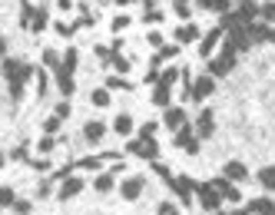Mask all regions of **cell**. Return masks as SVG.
Segmentation results:
<instances>
[{
  "label": "cell",
  "instance_id": "cell-1",
  "mask_svg": "<svg viewBox=\"0 0 275 215\" xmlns=\"http://www.w3.org/2000/svg\"><path fill=\"white\" fill-rule=\"evenodd\" d=\"M30 76H33L30 63H24V60H13V57L4 60V80H7V86H10L13 103L24 100V89H27V80H30Z\"/></svg>",
  "mask_w": 275,
  "mask_h": 215
},
{
  "label": "cell",
  "instance_id": "cell-2",
  "mask_svg": "<svg viewBox=\"0 0 275 215\" xmlns=\"http://www.w3.org/2000/svg\"><path fill=\"white\" fill-rule=\"evenodd\" d=\"M236 60H239V53L232 50V46H222V53H219V57H216V60H209V76H225V73H232Z\"/></svg>",
  "mask_w": 275,
  "mask_h": 215
},
{
  "label": "cell",
  "instance_id": "cell-3",
  "mask_svg": "<svg viewBox=\"0 0 275 215\" xmlns=\"http://www.w3.org/2000/svg\"><path fill=\"white\" fill-rule=\"evenodd\" d=\"M176 146H179V149H186V152H199V136L193 133V126H189V123H182L179 129H176Z\"/></svg>",
  "mask_w": 275,
  "mask_h": 215
},
{
  "label": "cell",
  "instance_id": "cell-4",
  "mask_svg": "<svg viewBox=\"0 0 275 215\" xmlns=\"http://www.w3.org/2000/svg\"><path fill=\"white\" fill-rule=\"evenodd\" d=\"M196 196H199V205H202L206 212H216V209H219V202H222V196H219V192H216L209 182H206V185L196 182Z\"/></svg>",
  "mask_w": 275,
  "mask_h": 215
},
{
  "label": "cell",
  "instance_id": "cell-5",
  "mask_svg": "<svg viewBox=\"0 0 275 215\" xmlns=\"http://www.w3.org/2000/svg\"><path fill=\"white\" fill-rule=\"evenodd\" d=\"M193 133L199 136V142H202V139H213V133H216V116H213V109H202V113H199Z\"/></svg>",
  "mask_w": 275,
  "mask_h": 215
},
{
  "label": "cell",
  "instance_id": "cell-6",
  "mask_svg": "<svg viewBox=\"0 0 275 215\" xmlns=\"http://www.w3.org/2000/svg\"><path fill=\"white\" fill-rule=\"evenodd\" d=\"M143 185H146L143 176H130V179H123V185H119V196H123L126 202H133V199L143 196Z\"/></svg>",
  "mask_w": 275,
  "mask_h": 215
},
{
  "label": "cell",
  "instance_id": "cell-7",
  "mask_svg": "<svg viewBox=\"0 0 275 215\" xmlns=\"http://www.w3.org/2000/svg\"><path fill=\"white\" fill-rule=\"evenodd\" d=\"M213 89H216V80H213V76H196L193 86H189V93H193V100H209V96H213Z\"/></svg>",
  "mask_w": 275,
  "mask_h": 215
},
{
  "label": "cell",
  "instance_id": "cell-8",
  "mask_svg": "<svg viewBox=\"0 0 275 215\" xmlns=\"http://www.w3.org/2000/svg\"><path fill=\"white\" fill-rule=\"evenodd\" d=\"M83 185H87V182H83L80 176H63V179H60V192H56V196H60L63 202H67V199L80 196V189H83Z\"/></svg>",
  "mask_w": 275,
  "mask_h": 215
},
{
  "label": "cell",
  "instance_id": "cell-9",
  "mask_svg": "<svg viewBox=\"0 0 275 215\" xmlns=\"http://www.w3.org/2000/svg\"><path fill=\"white\" fill-rule=\"evenodd\" d=\"M222 33H225L222 27H213V30H209L206 37L199 40V57H206V60L213 57V50H216V43H219V40H222Z\"/></svg>",
  "mask_w": 275,
  "mask_h": 215
},
{
  "label": "cell",
  "instance_id": "cell-10",
  "mask_svg": "<svg viewBox=\"0 0 275 215\" xmlns=\"http://www.w3.org/2000/svg\"><path fill=\"white\" fill-rule=\"evenodd\" d=\"M169 185H173V192H176V196H179V199H186V202H189V199L196 196V182H193V179H189V176L169 179Z\"/></svg>",
  "mask_w": 275,
  "mask_h": 215
},
{
  "label": "cell",
  "instance_id": "cell-11",
  "mask_svg": "<svg viewBox=\"0 0 275 215\" xmlns=\"http://www.w3.org/2000/svg\"><path fill=\"white\" fill-rule=\"evenodd\" d=\"M209 185H213V189L219 192V196L225 199V202H239V189H236V182H229L225 176H222V179H213Z\"/></svg>",
  "mask_w": 275,
  "mask_h": 215
},
{
  "label": "cell",
  "instance_id": "cell-12",
  "mask_svg": "<svg viewBox=\"0 0 275 215\" xmlns=\"http://www.w3.org/2000/svg\"><path fill=\"white\" fill-rule=\"evenodd\" d=\"M163 123H166L169 129H179L182 123H189V120H186V109H182V106H166V116H163Z\"/></svg>",
  "mask_w": 275,
  "mask_h": 215
},
{
  "label": "cell",
  "instance_id": "cell-13",
  "mask_svg": "<svg viewBox=\"0 0 275 215\" xmlns=\"http://www.w3.org/2000/svg\"><path fill=\"white\" fill-rule=\"evenodd\" d=\"M245 176H249L245 162H239V159H229V162H225V179H229V182H242Z\"/></svg>",
  "mask_w": 275,
  "mask_h": 215
},
{
  "label": "cell",
  "instance_id": "cell-14",
  "mask_svg": "<svg viewBox=\"0 0 275 215\" xmlns=\"http://www.w3.org/2000/svg\"><path fill=\"white\" fill-rule=\"evenodd\" d=\"M53 73H56V89H60L63 96H73V89H76L73 73H70V70H53Z\"/></svg>",
  "mask_w": 275,
  "mask_h": 215
},
{
  "label": "cell",
  "instance_id": "cell-15",
  "mask_svg": "<svg viewBox=\"0 0 275 215\" xmlns=\"http://www.w3.org/2000/svg\"><path fill=\"white\" fill-rule=\"evenodd\" d=\"M103 136H107V126H103V123H87V126H83V139L87 142H103Z\"/></svg>",
  "mask_w": 275,
  "mask_h": 215
},
{
  "label": "cell",
  "instance_id": "cell-16",
  "mask_svg": "<svg viewBox=\"0 0 275 215\" xmlns=\"http://www.w3.org/2000/svg\"><path fill=\"white\" fill-rule=\"evenodd\" d=\"M176 40H179V43H196V40H199V27L196 23H182L179 30H176Z\"/></svg>",
  "mask_w": 275,
  "mask_h": 215
},
{
  "label": "cell",
  "instance_id": "cell-17",
  "mask_svg": "<svg viewBox=\"0 0 275 215\" xmlns=\"http://www.w3.org/2000/svg\"><path fill=\"white\" fill-rule=\"evenodd\" d=\"M259 185L265 192H275V165H262L259 169Z\"/></svg>",
  "mask_w": 275,
  "mask_h": 215
},
{
  "label": "cell",
  "instance_id": "cell-18",
  "mask_svg": "<svg viewBox=\"0 0 275 215\" xmlns=\"http://www.w3.org/2000/svg\"><path fill=\"white\" fill-rule=\"evenodd\" d=\"M272 205H275L272 199H265V196H262V199H252V202H249V212H252V215H269V212H272Z\"/></svg>",
  "mask_w": 275,
  "mask_h": 215
},
{
  "label": "cell",
  "instance_id": "cell-19",
  "mask_svg": "<svg viewBox=\"0 0 275 215\" xmlns=\"http://www.w3.org/2000/svg\"><path fill=\"white\" fill-rule=\"evenodd\" d=\"M202 10H213V13H225L232 7V0H199Z\"/></svg>",
  "mask_w": 275,
  "mask_h": 215
},
{
  "label": "cell",
  "instance_id": "cell-20",
  "mask_svg": "<svg viewBox=\"0 0 275 215\" xmlns=\"http://www.w3.org/2000/svg\"><path fill=\"white\" fill-rule=\"evenodd\" d=\"M113 129H116V136H130L133 133V116H116V123H113Z\"/></svg>",
  "mask_w": 275,
  "mask_h": 215
},
{
  "label": "cell",
  "instance_id": "cell-21",
  "mask_svg": "<svg viewBox=\"0 0 275 215\" xmlns=\"http://www.w3.org/2000/svg\"><path fill=\"white\" fill-rule=\"evenodd\" d=\"M93 189L96 192H110L113 189V172H100V176L93 179Z\"/></svg>",
  "mask_w": 275,
  "mask_h": 215
},
{
  "label": "cell",
  "instance_id": "cell-22",
  "mask_svg": "<svg viewBox=\"0 0 275 215\" xmlns=\"http://www.w3.org/2000/svg\"><path fill=\"white\" fill-rule=\"evenodd\" d=\"M76 60H80V53L76 50H63V60H60V70H76Z\"/></svg>",
  "mask_w": 275,
  "mask_h": 215
},
{
  "label": "cell",
  "instance_id": "cell-23",
  "mask_svg": "<svg viewBox=\"0 0 275 215\" xmlns=\"http://www.w3.org/2000/svg\"><path fill=\"white\" fill-rule=\"evenodd\" d=\"M30 30H33V33L47 30V10H44V7H40V10H33V20H30Z\"/></svg>",
  "mask_w": 275,
  "mask_h": 215
},
{
  "label": "cell",
  "instance_id": "cell-24",
  "mask_svg": "<svg viewBox=\"0 0 275 215\" xmlns=\"http://www.w3.org/2000/svg\"><path fill=\"white\" fill-rule=\"evenodd\" d=\"M169 100H173V96H169V86H159L156 83V89H153V103H156V106H169Z\"/></svg>",
  "mask_w": 275,
  "mask_h": 215
},
{
  "label": "cell",
  "instance_id": "cell-25",
  "mask_svg": "<svg viewBox=\"0 0 275 215\" xmlns=\"http://www.w3.org/2000/svg\"><path fill=\"white\" fill-rule=\"evenodd\" d=\"M13 199H17V192H13V185H0V209H10Z\"/></svg>",
  "mask_w": 275,
  "mask_h": 215
},
{
  "label": "cell",
  "instance_id": "cell-26",
  "mask_svg": "<svg viewBox=\"0 0 275 215\" xmlns=\"http://www.w3.org/2000/svg\"><path fill=\"white\" fill-rule=\"evenodd\" d=\"M60 50H53V46H47L44 50V66H53V70H60Z\"/></svg>",
  "mask_w": 275,
  "mask_h": 215
},
{
  "label": "cell",
  "instance_id": "cell-27",
  "mask_svg": "<svg viewBox=\"0 0 275 215\" xmlns=\"http://www.w3.org/2000/svg\"><path fill=\"white\" fill-rule=\"evenodd\" d=\"M259 17H262V23H275V0L259 7Z\"/></svg>",
  "mask_w": 275,
  "mask_h": 215
},
{
  "label": "cell",
  "instance_id": "cell-28",
  "mask_svg": "<svg viewBox=\"0 0 275 215\" xmlns=\"http://www.w3.org/2000/svg\"><path fill=\"white\" fill-rule=\"evenodd\" d=\"M90 100H93V106L107 109V106H110V89H93V96H90Z\"/></svg>",
  "mask_w": 275,
  "mask_h": 215
},
{
  "label": "cell",
  "instance_id": "cell-29",
  "mask_svg": "<svg viewBox=\"0 0 275 215\" xmlns=\"http://www.w3.org/2000/svg\"><path fill=\"white\" fill-rule=\"evenodd\" d=\"M76 165H80V169H90V172H96V169L103 165V156H87V159H80Z\"/></svg>",
  "mask_w": 275,
  "mask_h": 215
},
{
  "label": "cell",
  "instance_id": "cell-30",
  "mask_svg": "<svg viewBox=\"0 0 275 215\" xmlns=\"http://www.w3.org/2000/svg\"><path fill=\"white\" fill-rule=\"evenodd\" d=\"M30 20H33V7L24 0V7H20V27L27 30V27H30Z\"/></svg>",
  "mask_w": 275,
  "mask_h": 215
},
{
  "label": "cell",
  "instance_id": "cell-31",
  "mask_svg": "<svg viewBox=\"0 0 275 215\" xmlns=\"http://www.w3.org/2000/svg\"><path fill=\"white\" fill-rule=\"evenodd\" d=\"M10 209L17 212V215H30V212H33V205L27 202V199H13V205H10Z\"/></svg>",
  "mask_w": 275,
  "mask_h": 215
},
{
  "label": "cell",
  "instance_id": "cell-32",
  "mask_svg": "<svg viewBox=\"0 0 275 215\" xmlns=\"http://www.w3.org/2000/svg\"><path fill=\"white\" fill-rule=\"evenodd\" d=\"M176 76H179L176 70H163V73L156 76V83H159V86H173V83H176Z\"/></svg>",
  "mask_w": 275,
  "mask_h": 215
},
{
  "label": "cell",
  "instance_id": "cell-33",
  "mask_svg": "<svg viewBox=\"0 0 275 215\" xmlns=\"http://www.w3.org/2000/svg\"><path fill=\"white\" fill-rule=\"evenodd\" d=\"M56 33H60V37H73V30H76V27L73 23H67V20H56Z\"/></svg>",
  "mask_w": 275,
  "mask_h": 215
},
{
  "label": "cell",
  "instance_id": "cell-34",
  "mask_svg": "<svg viewBox=\"0 0 275 215\" xmlns=\"http://www.w3.org/2000/svg\"><path fill=\"white\" fill-rule=\"evenodd\" d=\"M107 89H130V83H126L123 76H110V80H107Z\"/></svg>",
  "mask_w": 275,
  "mask_h": 215
},
{
  "label": "cell",
  "instance_id": "cell-35",
  "mask_svg": "<svg viewBox=\"0 0 275 215\" xmlns=\"http://www.w3.org/2000/svg\"><path fill=\"white\" fill-rule=\"evenodd\" d=\"M56 129H60V116H50V120L44 123V133L47 136H56Z\"/></svg>",
  "mask_w": 275,
  "mask_h": 215
},
{
  "label": "cell",
  "instance_id": "cell-36",
  "mask_svg": "<svg viewBox=\"0 0 275 215\" xmlns=\"http://www.w3.org/2000/svg\"><path fill=\"white\" fill-rule=\"evenodd\" d=\"M50 192H53V179H40V189H37V196H40V199H47Z\"/></svg>",
  "mask_w": 275,
  "mask_h": 215
},
{
  "label": "cell",
  "instance_id": "cell-37",
  "mask_svg": "<svg viewBox=\"0 0 275 215\" xmlns=\"http://www.w3.org/2000/svg\"><path fill=\"white\" fill-rule=\"evenodd\" d=\"M176 53H179V46H159V53H156V57H159V60H173Z\"/></svg>",
  "mask_w": 275,
  "mask_h": 215
},
{
  "label": "cell",
  "instance_id": "cell-38",
  "mask_svg": "<svg viewBox=\"0 0 275 215\" xmlns=\"http://www.w3.org/2000/svg\"><path fill=\"white\" fill-rule=\"evenodd\" d=\"M110 63L116 66L119 73H123V70H130V60H126V57H116V53H113V60H110Z\"/></svg>",
  "mask_w": 275,
  "mask_h": 215
},
{
  "label": "cell",
  "instance_id": "cell-39",
  "mask_svg": "<svg viewBox=\"0 0 275 215\" xmlns=\"http://www.w3.org/2000/svg\"><path fill=\"white\" fill-rule=\"evenodd\" d=\"M53 116L67 120V116H70V103H67V100H60V103H56V113H53Z\"/></svg>",
  "mask_w": 275,
  "mask_h": 215
},
{
  "label": "cell",
  "instance_id": "cell-40",
  "mask_svg": "<svg viewBox=\"0 0 275 215\" xmlns=\"http://www.w3.org/2000/svg\"><path fill=\"white\" fill-rule=\"evenodd\" d=\"M153 133H156V123H146V126L139 129V139H153Z\"/></svg>",
  "mask_w": 275,
  "mask_h": 215
},
{
  "label": "cell",
  "instance_id": "cell-41",
  "mask_svg": "<svg viewBox=\"0 0 275 215\" xmlns=\"http://www.w3.org/2000/svg\"><path fill=\"white\" fill-rule=\"evenodd\" d=\"M33 169H37V172H47V169H50V159H33Z\"/></svg>",
  "mask_w": 275,
  "mask_h": 215
},
{
  "label": "cell",
  "instance_id": "cell-42",
  "mask_svg": "<svg viewBox=\"0 0 275 215\" xmlns=\"http://www.w3.org/2000/svg\"><path fill=\"white\" fill-rule=\"evenodd\" d=\"M126 27H130V17H116L113 20V30H126Z\"/></svg>",
  "mask_w": 275,
  "mask_h": 215
},
{
  "label": "cell",
  "instance_id": "cell-43",
  "mask_svg": "<svg viewBox=\"0 0 275 215\" xmlns=\"http://www.w3.org/2000/svg\"><path fill=\"white\" fill-rule=\"evenodd\" d=\"M159 215H176V205L173 202H159Z\"/></svg>",
  "mask_w": 275,
  "mask_h": 215
},
{
  "label": "cell",
  "instance_id": "cell-44",
  "mask_svg": "<svg viewBox=\"0 0 275 215\" xmlns=\"http://www.w3.org/2000/svg\"><path fill=\"white\" fill-rule=\"evenodd\" d=\"M13 159H17V162H27V146H17V149H13Z\"/></svg>",
  "mask_w": 275,
  "mask_h": 215
},
{
  "label": "cell",
  "instance_id": "cell-45",
  "mask_svg": "<svg viewBox=\"0 0 275 215\" xmlns=\"http://www.w3.org/2000/svg\"><path fill=\"white\" fill-rule=\"evenodd\" d=\"M53 149V136H44V139H40V152H50Z\"/></svg>",
  "mask_w": 275,
  "mask_h": 215
},
{
  "label": "cell",
  "instance_id": "cell-46",
  "mask_svg": "<svg viewBox=\"0 0 275 215\" xmlns=\"http://www.w3.org/2000/svg\"><path fill=\"white\" fill-rule=\"evenodd\" d=\"M156 20H163V13H159V10H150V13H146V23H156Z\"/></svg>",
  "mask_w": 275,
  "mask_h": 215
},
{
  "label": "cell",
  "instance_id": "cell-47",
  "mask_svg": "<svg viewBox=\"0 0 275 215\" xmlns=\"http://www.w3.org/2000/svg\"><path fill=\"white\" fill-rule=\"evenodd\" d=\"M150 43H153V46H163V33L153 30V33H150Z\"/></svg>",
  "mask_w": 275,
  "mask_h": 215
},
{
  "label": "cell",
  "instance_id": "cell-48",
  "mask_svg": "<svg viewBox=\"0 0 275 215\" xmlns=\"http://www.w3.org/2000/svg\"><path fill=\"white\" fill-rule=\"evenodd\" d=\"M70 4H73V0H56V7H60V10H70Z\"/></svg>",
  "mask_w": 275,
  "mask_h": 215
},
{
  "label": "cell",
  "instance_id": "cell-49",
  "mask_svg": "<svg viewBox=\"0 0 275 215\" xmlns=\"http://www.w3.org/2000/svg\"><path fill=\"white\" fill-rule=\"evenodd\" d=\"M4 57H7V40L0 37V60H4Z\"/></svg>",
  "mask_w": 275,
  "mask_h": 215
},
{
  "label": "cell",
  "instance_id": "cell-50",
  "mask_svg": "<svg viewBox=\"0 0 275 215\" xmlns=\"http://www.w3.org/2000/svg\"><path fill=\"white\" fill-rule=\"evenodd\" d=\"M232 215H249V209H236V212H232Z\"/></svg>",
  "mask_w": 275,
  "mask_h": 215
},
{
  "label": "cell",
  "instance_id": "cell-51",
  "mask_svg": "<svg viewBox=\"0 0 275 215\" xmlns=\"http://www.w3.org/2000/svg\"><path fill=\"white\" fill-rule=\"evenodd\" d=\"M116 4H133V0H116Z\"/></svg>",
  "mask_w": 275,
  "mask_h": 215
},
{
  "label": "cell",
  "instance_id": "cell-52",
  "mask_svg": "<svg viewBox=\"0 0 275 215\" xmlns=\"http://www.w3.org/2000/svg\"><path fill=\"white\" fill-rule=\"evenodd\" d=\"M269 215H275V205H272V212H269Z\"/></svg>",
  "mask_w": 275,
  "mask_h": 215
},
{
  "label": "cell",
  "instance_id": "cell-53",
  "mask_svg": "<svg viewBox=\"0 0 275 215\" xmlns=\"http://www.w3.org/2000/svg\"><path fill=\"white\" fill-rule=\"evenodd\" d=\"M216 215H222V212H216Z\"/></svg>",
  "mask_w": 275,
  "mask_h": 215
},
{
  "label": "cell",
  "instance_id": "cell-54",
  "mask_svg": "<svg viewBox=\"0 0 275 215\" xmlns=\"http://www.w3.org/2000/svg\"><path fill=\"white\" fill-rule=\"evenodd\" d=\"M176 215H179V212H176Z\"/></svg>",
  "mask_w": 275,
  "mask_h": 215
}]
</instances>
